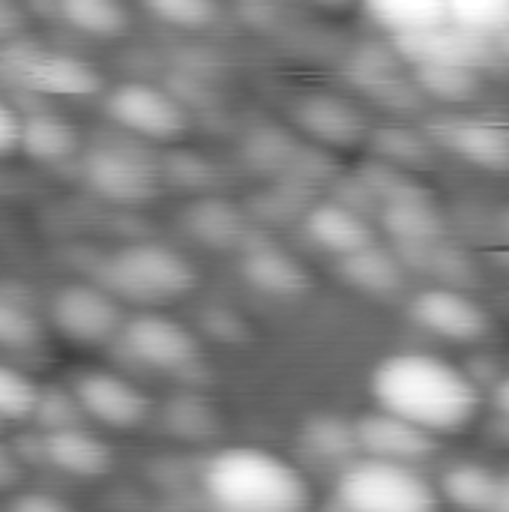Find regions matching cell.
<instances>
[{"label": "cell", "mask_w": 509, "mask_h": 512, "mask_svg": "<svg viewBox=\"0 0 509 512\" xmlns=\"http://www.w3.org/2000/svg\"><path fill=\"white\" fill-rule=\"evenodd\" d=\"M81 147V138L72 123L54 114H30L21 120V141L18 150H24L30 159L42 165H60L72 159Z\"/></svg>", "instance_id": "ffe728a7"}, {"label": "cell", "mask_w": 509, "mask_h": 512, "mask_svg": "<svg viewBox=\"0 0 509 512\" xmlns=\"http://www.w3.org/2000/svg\"><path fill=\"white\" fill-rule=\"evenodd\" d=\"M9 510L18 512H63L69 510V504L57 495L48 492H21L9 498Z\"/></svg>", "instance_id": "d590c367"}, {"label": "cell", "mask_w": 509, "mask_h": 512, "mask_svg": "<svg viewBox=\"0 0 509 512\" xmlns=\"http://www.w3.org/2000/svg\"><path fill=\"white\" fill-rule=\"evenodd\" d=\"M447 21L489 42L509 39V0H444Z\"/></svg>", "instance_id": "f1b7e54d"}, {"label": "cell", "mask_w": 509, "mask_h": 512, "mask_svg": "<svg viewBox=\"0 0 509 512\" xmlns=\"http://www.w3.org/2000/svg\"><path fill=\"white\" fill-rule=\"evenodd\" d=\"M303 231L315 246L333 252L336 258L351 255V252L375 243V231L369 228L366 216L360 210H354L351 204H342V201L315 204L303 219Z\"/></svg>", "instance_id": "2e32d148"}, {"label": "cell", "mask_w": 509, "mask_h": 512, "mask_svg": "<svg viewBox=\"0 0 509 512\" xmlns=\"http://www.w3.org/2000/svg\"><path fill=\"white\" fill-rule=\"evenodd\" d=\"M357 180L363 183V189L375 198V204H396V201H417V198H432L429 189L414 180L402 165H393L387 159L378 162H366L357 171Z\"/></svg>", "instance_id": "4316f807"}, {"label": "cell", "mask_w": 509, "mask_h": 512, "mask_svg": "<svg viewBox=\"0 0 509 512\" xmlns=\"http://www.w3.org/2000/svg\"><path fill=\"white\" fill-rule=\"evenodd\" d=\"M39 390L42 387L30 375L0 363V420L3 423L30 420L36 399H39Z\"/></svg>", "instance_id": "d6a6232c"}, {"label": "cell", "mask_w": 509, "mask_h": 512, "mask_svg": "<svg viewBox=\"0 0 509 512\" xmlns=\"http://www.w3.org/2000/svg\"><path fill=\"white\" fill-rule=\"evenodd\" d=\"M84 183L111 204H147L162 189V165L129 141H96L81 159Z\"/></svg>", "instance_id": "8992f818"}, {"label": "cell", "mask_w": 509, "mask_h": 512, "mask_svg": "<svg viewBox=\"0 0 509 512\" xmlns=\"http://www.w3.org/2000/svg\"><path fill=\"white\" fill-rule=\"evenodd\" d=\"M495 486H498V471L480 462H459L441 477L438 492L450 507L468 512H495Z\"/></svg>", "instance_id": "603a6c76"}, {"label": "cell", "mask_w": 509, "mask_h": 512, "mask_svg": "<svg viewBox=\"0 0 509 512\" xmlns=\"http://www.w3.org/2000/svg\"><path fill=\"white\" fill-rule=\"evenodd\" d=\"M372 399L432 435L468 429L480 411L477 381L435 354H393L372 372Z\"/></svg>", "instance_id": "6da1fadb"}, {"label": "cell", "mask_w": 509, "mask_h": 512, "mask_svg": "<svg viewBox=\"0 0 509 512\" xmlns=\"http://www.w3.org/2000/svg\"><path fill=\"white\" fill-rule=\"evenodd\" d=\"M204 498L225 512H297L309 507V480L261 447H225L201 471Z\"/></svg>", "instance_id": "7a4b0ae2"}, {"label": "cell", "mask_w": 509, "mask_h": 512, "mask_svg": "<svg viewBox=\"0 0 509 512\" xmlns=\"http://www.w3.org/2000/svg\"><path fill=\"white\" fill-rule=\"evenodd\" d=\"M42 459L51 468H57L60 474L75 477V480H99V477L111 474V468H114L111 447L99 435L81 429V423L45 432L42 435Z\"/></svg>", "instance_id": "9a60e30c"}, {"label": "cell", "mask_w": 509, "mask_h": 512, "mask_svg": "<svg viewBox=\"0 0 509 512\" xmlns=\"http://www.w3.org/2000/svg\"><path fill=\"white\" fill-rule=\"evenodd\" d=\"M303 450L324 465H336L345 468L351 459L360 456L357 447V435H354V423L339 420L336 414H321L315 420H309L303 426Z\"/></svg>", "instance_id": "cb8c5ba5"}, {"label": "cell", "mask_w": 509, "mask_h": 512, "mask_svg": "<svg viewBox=\"0 0 509 512\" xmlns=\"http://www.w3.org/2000/svg\"><path fill=\"white\" fill-rule=\"evenodd\" d=\"M339 270H342L345 282H351L354 288H360L366 294H378V297L396 294L405 285L402 264L393 255H387L384 249H378L375 243L366 249H357L351 255H342Z\"/></svg>", "instance_id": "7402d4cb"}, {"label": "cell", "mask_w": 509, "mask_h": 512, "mask_svg": "<svg viewBox=\"0 0 509 512\" xmlns=\"http://www.w3.org/2000/svg\"><path fill=\"white\" fill-rule=\"evenodd\" d=\"M336 504L354 512H432L438 489L417 471V465L357 456L336 477Z\"/></svg>", "instance_id": "277c9868"}, {"label": "cell", "mask_w": 509, "mask_h": 512, "mask_svg": "<svg viewBox=\"0 0 509 512\" xmlns=\"http://www.w3.org/2000/svg\"><path fill=\"white\" fill-rule=\"evenodd\" d=\"M72 393L84 411V417L108 426V429H138L150 417V399L132 381L114 372H84L75 378Z\"/></svg>", "instance_id": "8fae6325"}, {"label": "cell", "mask_w": 509, "mask_h": 512, "mask_svg": "<svg viewBox=\"0 0 509 512\" xmlns=\"http://www.w3.org/2000/svg\"><path fill=\"white\" fill-rule=\"evenodd\" d=\"M495 512H509V471H498V486H495Z\"/></svg>", "instance_id": "ab89813d"}, {"label": "cell", "mask_w": 509, "mask_h": 512, "mask_svg": "<svg viewBox=\"0 0 509 512\" xmlns=\"http://www.w3.org/2000/svg\"><path fill=\"white\" fill-rule=\"evenodd\" d=\"M366 18L390 36L429 30L447 21L444 0H360Z\"/></svg>", "instance_id": "44dd1931"}, {"label": "cell", "mask_w": 509, "mask_h": 512, "mask_svg": "<svg viewBox=\"0 0 509 512\" xmlns=\"http://www.w3.org/2000/svg\"><path fill=\"white\" fill-rule=\"evenodd\" d=\"M492 402H495L498 417H501L504 423H509V378L498 381V387L492 390Z\"/></svg>", "instance_id": "f35d334b"}, {"label": "cell", "mask_w": 509, "mask_h": 512, "mask_svg": "<svg viewBox=\"0 0 509 512\" xmlns=\"http://www.w3.org/2000/svg\"><path fill=\"white\" fill-rule=\"evenodd\" d=\"M45 339L39 315L15 297L0 294V351H30Z\"/></svg>", "instance_id": "f546056e"}, {"label": "cell", "mask_w": 509, "mask_h": 512, "mask_svg": "<svg viewBox=\"0 0 509 512\" xmlns=\"http://www.w3.org/2000/svg\"><path fill=\"white\" fill-rule=\"evenodd\" d=\"M312 3H318V6H327V9H342V6H348L351 0H312Z\"/></svg>", "instance_id": "b9f144b4"}, {"label": "cell", "mask_w": 509, "mask_h": 512, "mask_svg": "<svg viewBox=\"0 0 509 512\" xmlns=\"http://www.w3.org/2000/svg\"><path fill=\"white\" fill-rule=\"evenodd\" d=\"M12 30H15V15H12V9L0 0V39L12 36Z\"/></svg>", "instance_id": "60d3db41"}, {"label": "cell", "mask_w": 509, "mask_h": 512, "mask_svg": "<svg viewBox=\"0 0 509 512\" xmlns=\"http://www.w3.org/2000/svg\"><path fill=\"white\" fill-rule=\"evenodd\" d=\"M414 69V84L423 96H432L447 105H462L471 102L483 81L480 69L471 66H453V63H417Z\"/></svg>", "instance_id": "d4e9b609"}, {"label": "cell", "mask_w": 509, "mask_h": 512, "mask_svg": "<svg viewBox=\"0 0 509 512\" xmlns=\"http://www.w3.org/2000/svg\"><path fill=\"white\" fill-rule=\"evenodd\" d=\"M0 81L48 96H87L102 87L90 63L15 36L0 39Z\"/></svg>", "instance_id": "5b68a950"}, {"label": "cell", "mask_w": 509, "mask_h": 512, "mask_svg": "<svg viewBox=\"0 0 509 512\" xmlns=\"http://www.w3.org/2000/svg\"><path fill=\"white\" fill-rule=\"evenodd\" d=\"M507 228H509V219H507Z\"/></svg>", "instance_id": "7bdbcfd3"}, {"label": "cell", "mask_w": 509, "mask_h": 512, "mask_svg": "<svg viewBox=\"0 0 509 512\" xmlns=\"http://www.w3.org/2000/svg\"><path fill=\"white\" fill-rule=\"evenodd\" d=\"M48 321L63 339L75 345H105L120 336L126 318L120 312V300L99 282H72L51 297Z\"/></svg>", "instance_id": "ba28073f"}, {"label": "cell", "mask_w": 509, "mask_h": 512, "mask_svg": "<svg viewBox=\"0 0 509 512\" xmlns=\"http://www.w3.org/2000/svg\"><path fill=\"white\" fill-rule=\"evenodd\" d=\"M414 321L450 342H477L489 333V315L483 306L453 288H429L411 300Z\"/></svg>", "instance_id": "5bb4252c"}, {"label": "cell", "mask_w": 509, "mask_h": 512, "mask_svg": "<svg viewBox=\"0 0 509 512\" xmlns=\"http://www.w3.org/2000/svg\"><path fill=\"white\" fill-rule=\"evenodd\" d=\"M381 228L396 240L399 249H414V246H429L444 237V219L432 198H417V201H396V204H381L378 207Z\"/></svg>", "instance_id": "ac0fdd59"}, {"label": "cell", "mask_w": 509, "mask_h": 512, "mask_svg": "<svg viewBox=\"0 0 509 512\" xmlns=\"http://www.w3.org/2000/svg\"><path fill=\"white\" fill-rule=\"evenodd\" d=\"M24 483V459L0 441V495L21 489Z\"/></svg>", "instance_id": "8d00e7d4"}, {"label": "cell", "mask_w": 509, "mask_h": 512, "mask_svg": "<svg viewBox=\"0 0 509 512\" xmlns=\"http://www.w3.org/2000/svg\"><path fill=\"white\" fill-rule=\"evenodd\" d=\"M84 417L78 399L72 390H60V387H42L36 408H33V420L42 426V432H54V429H66V426H78Z\"/></svg>", "instance_id": "836d02e7"}, {"label": "cell", "mask_w": 509, "mask_h": 512, "mask_svg": "<svg viewBox=\"0 0 509 512\" xmlns=\"http://www.w3.org/2000/svg\"><path fill=\"white\" fill-rule=\"evenodd\" d=\"M381 156L393 165H423L426 162V150L420 144V138H414L405 129H384L375 138Z\"/></svg>", "instance_id": "e575fe53"}, {"label": "cell", "mask_w": 509, "mask_h": 512, "mask_svg": "<svg viewBox=\"0 0 509 512\" xmlns=\"http://www.w3.org/2000/svg\"><path fill=\"white\" fill-rule=\"evenodd\" d=\"M354 435H357L360 456L402 462V465H420L438 450V441H435L438 435L384 408L357 417Z\"/></svg>", "instance_id": "7c38bea8"}, {"label": "cell", "mask_w": 509, "mask_h": 512, "mask_svg": "<svg viewBox=\"0 0 509 512\" xmlns=\"http://www.w3.org/2000/svg\"><path fill=\"white\" fill-rule=\"evenodd\" d=\"M243 273L258 291L285 300L303 294L309 285L306 267L276 246H252L243 258Z\"/></svg>", "instance_id": "d6986e66"}, {"label": "cell", "mask_w": 509, "mask_h": 512, "mask_svg": "<svg viewBox=\"0 0 509 512\" xmlns=\"http://www.w3.org/2000/svg\"><path fill=\"white\" fill-rule=\"evenodd\" d=\"M297 123L324 147L342 150V147H357L366 138V123L351 102L330 96V93H315L300 99L297 105Z\"/></svg>", "instance_id": "e0dca14e"}, {"label": "cell", "mask_w": 509, "mask_h": 512, "mask_svg": "<svg viewBox=\"0 0 509 512\" xmlns=\"http://www.w3.org/2000/svg\"><path fill=\"white\" fill-rule=\"evenodd\" d=\"M21 141V117L0 99V156L15 153Z\"/></svg>", "instance_id": "74e56055"}, {"label": "cell", "mask_w": 509, "mask_h": 512, "mask_svg": "<svg viewBox=\"0 0 509 512\" xmlns=\"http://www.w3.org/2000/svg\"><path fill=\"white\" fill-rule=\"evenodd\" d=\"M63 21L87 36L111 39L129 27V12L120 0H57Z\"/></svg>", "instance_id": "484cf974"}, {"label": "cell", "mask_w": 509, "mask_h": 512, "mask_svg": "<svg viewBox=\"0 0 509 512\" xmlns=\"http://www.w3.org/2000/svg\"><path fill=\"white\" fill-rule=\"evenodd\" d=\"M183 222H186V231H189L195 240L210 243V246H219V249L237 243L240 234H243L240 216H237L228 204H222V201H216V198H204V201L192 204V207L183 213Z\"/></svg>", "instance_id": "83f0119b"}, {"label": "cell", "mask_w": 509, "mask_h": 512, "mask_svg": "<svg viewBox=\"0 0 509 512\" xmlns=\"http://www.w3.org/2000/svg\"><path fill=\"white\" fill-rule=\"evenodd\" d=\"M144 9L168 27L204 30L219 18L216 0H141Z\"/></svg>", "instance_id": "1f68e13d"}, {"label": "cell", "mask_w": 509, "mask_h": 512, "mask_svg": "<svg viewBox=\"0 0 509 512\" xmlns=\"http://www.w3.org/2000/svg\"><path fill=\"white\" fill-rule=\"evenodd\" d=\"M117 342L135 363L156 372H186L201 357V345L195 333L177 324L174 318L156 312L126 318Z\"/></svg>", "instance_id": "9c48e42d"}, {"label": "cell", "mask_w": 509, "mask_h": 512, "mask_svg": "<svg viewBox=\"0 0 509 512\" xmlns=\"http://www.w3.org/2000/svg\"><path fill=\"white\" fill-rule=\"evenodd\" d=\"M0 426H3V420H0Z\"/></svg>", "instance_id": "ee69618b"}, {"label": "cell", "mask_w": 509, "mask_h": 512, "mask_svg": "<svg viewBox=\"0 0 509 512\" xmlns=\"http://www.w3.org/2000/svg\"><path fill=\"white\" fill-rule=\"evenodd\" d=\"M426 138L483 171H509V126L486 117L450 114L426 126Z\"/></svg>", "instance_id": "30bf717a"}, {"label": "cell", "mask_w": 509, "mask_h": 512, "mask_svg": "<svg viewBox=\"0 0 509 512\" xmlns=\"http://www.w3.org/2000/svg\"><path fill=\"white\" fill-rule=\"evenodd\" d=\"M162 420H165L171 435L186 438V441H195V438H204V435L210 438L216 432V417H213L210 405L195 399V396H174L165 405Z\"/></svg>", "instance_id": "4dcf8cb0"}, {"label": "cell", "mask_w": 509, "mask_h": 512, "mask_svg": "<svg viewBox=\"0 0 509 512\" xmlns=\"http://www.w3.org/2000/svg\"><path fill=\"white\" fill-rule=\"evenodd\" d=\"M108 117L129 135L141 141L171 144L186 135L189 117L177 96L144 81H126L108 93Z\"/></svg>", "instance_id": "52a82bcc"}, {"label": "cell", "mask_w": 509, "mask_h": 512, "mask_svg": "<svg viewBox=\"0 0 509 512\" xmlns=\"http://www.w3.org/2000/svg\"><path fill=\"white\" fill-rule=\"evenodd\" d=\"M96 282L117 300L159 306L195 288V267L171 246L129 243L99 264Z\"/></svg>", "instance_id": "3957f363"}, {"label": "cell", "mask_w": 509, "mask_h": 512, "mask_svg": "<svg viewBox=\"0 0 509 512\" xmlns=\"http://www.w3.org/2000/svg\"><path fill=\"white\" fill-rule=\"evenodd\" d=\"M393 48L402 57V63L417 66V63H453V66H471V69H483L486 63H492L495 57V42L474 36L450 21L429 27V30H417V33H405V36H393Z\"/></svg>", "instance_id": "4fadbf2b"}]
</instances>
